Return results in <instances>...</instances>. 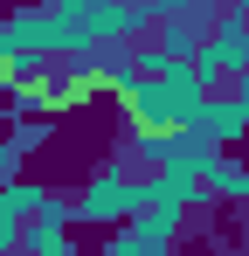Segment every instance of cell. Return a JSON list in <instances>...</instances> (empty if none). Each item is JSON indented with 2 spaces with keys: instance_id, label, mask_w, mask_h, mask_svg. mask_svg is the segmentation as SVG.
Segmentation results:
<instances>
[]
</instances>
